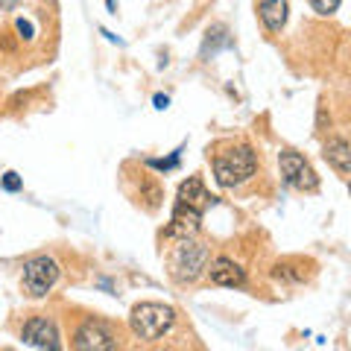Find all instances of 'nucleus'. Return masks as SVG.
<instances>
[{
  "label": "nucleus",
  "mask_w": 351,
  "mask_h": 351,
  "mask_svg": "<svg viewBox=\"0 0 351 351\" xmlns=\"http://www.w3.org/2000/svg\"><path fill=\"white\" fill-rule=\"evenodd\" d=\"M208 261H211V249L193 237H182L179 246L170 252V276L179 284H193L208 269Z\"/></svg>",
  "instance_id": "f257e3e1"
},
{
  "label": "nucleus",
  "mask_w": 351,
  "mask_h": 351,
  "mask_svg": "<svg viewBox=\"0 0 351 351\" xmlns=\"http://www.w3.org/2000/svg\"><path fill=\"white\" fill-rule=\"evenodd\" d=\"M176 325V311L167 304H158V302H141L132 307L129 313V328L138 339H161L164 334H170V328Z\"/></svg>",
  "instance_id": "f03ea898"
},
{
  "label": "nucleus",
  "mask_w": 351,
  "mask_h": 351,
  "mask_svg": "<svg viewBox=\"0 0 351 351\" xmlns=\"http://www.w3.org/2000/svg\"><path fill=\"white\" fill-rule=\"evenodd\" d=\"M258 170V158L255 149L249 144H237L232 149L219 152L214 158V179L223 184V188H234V184H243L246 179H252Z\"/></svg>",
  "instance_id": "7ed1b4c3"
},
{
  "label": "nucleus",
  "mask_w": 351,
  "mask_h": 351,
  "mask_svg": "<svg viewBox=\"0 0 351 351\" xmlns=\"http://www.w3.org/2000/svg\"><path fill=\"white\" fill-rule=\"evenodd\" d=\"M62 276L59 263L53 261L50 255H36L24 263V276H21V284H24V293L32 295V299H44L53 287H56V281Z\"/></svg>",
  "instance_id": "20e7f679"
},
{
  "label": "nucleus",
  "mask_w": 351,
  "mask_h": 351,
  "mask_svg": "<svg viewBox=\"0 0 351 351\" xmlns=\"http://www.w3.org/2000/svg\"><path fill=\"white\" fill-rule=\"evenodd\" d=\"M278 167H281V176L290 188H295V191H316L319 188V179H316L313 167L295 149H281Z\"/></svg>",
  "instance_id": "39448f33"
},
{
  "label": "nucleus",
  "mask_w": 351,
  "mask_h": 351,
  "mask_svg": "<svg viewBox=\"0 0 351 351\" xmlns=\"http://www.w3.org/2000/svg\"><path fill=\"white\" fill-rule=\"evenodd\" d=\"M73 348L82 351H112L117 348V337L103 319H88L80 325V331L73 337Z\"/></svg>",
  "instance_id": "423d86ee"
},
{
  "label": "nucleus",
  "mask_w": 351,
  "mask_h": 351,
  "mask_svg": "<svg viewBox=\"0 0 351 351\" xmlns=\"http://www.w3.org/2000/svg\"><path fill=\"white\" fill-rule=\"evenodd\" d=\"M21 339H24V346H29V348H50V351H56L62 346L56 325H53L47 316H32V319L24 325V334H21Z\"/></svg>",
  "instance_id": "0eeeda50"
},
{
  "label": "nucleus",
  "mask_w": 351,
  "mask_h": 351,
  "mask_svg": "<svg viewBox=\"0 0 351 351\" xmlns=\"http://www.w3.org/2000/svg\"><path fill=\"white\" fill-rule=\"evenodd\" d=\"M199 223H202V211H196V208H188L182 202H176L173 208V217H170V226H167V237H193L199 232Z\"/></svg>",
  "instance_id": "6e6552de"
},
{
  "label": "nucleus",
  "mask_w": 351,
  "mask_h": 351,
  "mask_svg": "<svg viewBox=\"0 0 351 351\" xmlns=\"http://www.w3.org/2000/svg\"><path fill=\"white\" fill-rule=\"evenodd\" d=\"M208 276H211V281L219 284V287H243L246 284L243 267L232 258H214L211 267H208Z\"/></svg>",
  "instance_id": "1a4fd4ad"
},
{
  "label": "nucleus",
  "mask_w": 351,
  "mask_h": 351,
  "mask_svg": "<svg viewBox=\"0 0 351 351\" xmlns=\"http://www.w3.org/2000/svg\"><path fill=\"white\" fill-rule=\"evenodd\" d=\"M176 202H182V205H188V208H196V211H205V208L214 202V196L205 191V184H202L199 176H191V179L179 188Z\"/></svg>",
  "instance_id": "9d476101"
},
{
  "label": "nucleus",
  "mask_w": 351,
  "mask_h": 351,
  "mask_svg": "<svg viewBox=\"0 0 351 351\" xmlns=\"http://www.w3.org/2000/svg\"><path fill=\"white\" fill-rule=\"evenodd\" d=\"M287 12H290L287 0H261V6H258V15H261L263 27H267L269 32L284 29V24H287Z\"/></svg>",
  "instance_id": "9b49d317"
},
{
  "label": "nucleus",
  "mask_w": 351,
  "mask_h": 351,
  "mask_svg": "<svg viewBox=\"0 0 351 351\" xmlns=\"http://www.w3.org/2000/svg\"><path fill=\"white\" fill-rule=\"evenodd\" d=\"M322 156H325V161L331 164L337 173L351 176V144H348V141H343V138L328 141L325 149H322Z\"/></svg>",
  "instance_id": "f8f14e48"
},
{
  "label": "nucleus",
  "mask_w": 351,
  "mask_h": 351,
  "mask_svg": "<svg viewBox=\"0 0 351 351\" xmlns=\"http://www.w3.org/2000/svg\"><path fill=\"white\" fill-rule=\"evenodd\" d=\"M223 44H228V29H226L223 24H217V27H211V29H208V32H205V44H202V56L208 59V53H211V56H214V53H217L219 47H223Z\"/></svg>",
  "instance_id": "ddd939ff"
},
{
  "label": "nucleus",
  "mask_w": 351,
  "mask_h": 351,
  "mask_svg": "<svg viewBox=\"0 0 351 351\" xmlns=\"http://www.w3.org/2000/svg\"><path fill=\"white\" fill-rule=\"evenodd\" d=\"M272 276H276L278 281L284 278V281H304V272L299 269L295 272V267L290 261H284V263H276V269H272Z\"/></svg>",
  "instance_id": "4468645a"
},
{
  "label": "nucleus",
  "mask_w": 351,
  "mask_h": 351,
  "mask_svg": "<svg viewBox=\"0 0 351 351\" xmlns=\"http://www.w3.org/2000/svg\"><path fill=\"white\" fill-rule=\"evenodd\" d=\"M339 3H343V0H311L313 12H319V15H331V12H337Z\"/></svg>",
  "instance_id": "2eb2a0df"
},
{
  "label": "nucleus",
  "mask_w": 351,
  "mask_h": 351,
  "mask_svg": "<svg viewBox=\"0 0 351 351\" xmlns=\"http://www.w3.org/2000/svg\"><path fill=\"white\" fill-rule=\"evenodd\" d=\"M0 188L3 191H9V193H15V191H21V179H18V173H3V179H0Z\"/></svg>",
  "instance_id": "dca6fc26"
},
{
  "label": "nucleus",
  "mask_w": 351,
  "mask_h": 351,
  "mask_svg": "<svg viewBox=\"0 0 351 351\" xmlns=\"http://www.w3.org/2000/svg\"><path fill=\"white\" fill-rule=\"evenodd\" d=\"M176 164H179V152H173V158H167V161L152 158V161H149V167H156V170H173Z\"/></svg>",
  "instance_id": "f3484780"
},
{
  "label": "nucleus",
  "mask_w": 351,
  "mask_h": 351,
  "mask_svg": "<svg viewBox=\"0 0 351 351\" xmlns=\"http://www.w3.org/2000/svg\"><path fill=\"white\" fill-rule=\"evenodd\" d=\"M18 6V0H0V12H12Z\"/></svg>",
  "instance_id": "a211bd4d"
},
{
  "label": "nucleus",
  "mask_w": 351,
  "mask_h": 351,
  "mask_svg": "<svg viewBox=\"0 0 351 351\" xmlns=\"http://www.w3.org/2000/svg\"><path fill=\"white\" fill-rule=\"evenodd\" d=\"M167 106H170V100H167V97H161V94H158V97H156V108H167Z\"/></svg>",
  "instance_id": "6ab92c4d"
},
{
  "label": "nucleus",
  "mask_w": 351,
  "mask_h": 351,
  "mask_svg": "<svg viewBox=\"0 0 351 351\" xmlns=\"http://www.w3.org/2000/svg\"><path fill=\"white\" fill-rule=\"evenodd\" d=\"M18 29H21V32H32V27L27 24V21H18Z\"/></svg>",
  "instance_id": "aec40b11"
},
{
  "label": "nucleus",
  "mask_w": 351,
  "mask_h": 351,
  "mask_svg": "<svg viewBox=\"0 0 351 351\" xmlns=\"http://www.w3.org/2000/svg\"><path fill=\"white\" fill-rule=\"evenodd\" d=\"M106 3H108V9H112V12H114V0H106Z\"/></svg>",
  "instance_id": "412c9836"
}]
</instances>
